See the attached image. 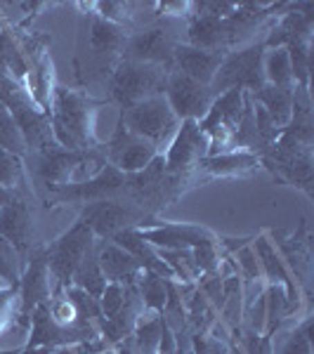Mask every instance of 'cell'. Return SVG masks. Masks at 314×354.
<instances>
[{"label":"cell","instance_id":"obj_1","mask_svg":"<svg viewBox=\"0 0 314 354\" xmlns=\"http://www.w3.org/2000/svg\"><path fill=\"white\" fill-rule=\"evenodd\" d=\"M107 100H95L85 90L64 88L57 83L50 100V123L55 142L64 149H97L102 140L97 135V111Z\"/></svg>","mask_w":314,"mask_h":354},{"label":"cell","instance_id":"obj_2","mask_svg":"<svg viewBox=\"0 0 314 354\" xmlns=\"http://www.w3.org/2000/svg\"><path fill=\"white\" fill-rule=\"evenodd\" d=\"M33 158V182L31 189L45 201L53 192L66 185L90 180L107 165L102 147L97 149H64L55 145L38 153H28Z\"/></svg>","mask_w":314,"mask_h":354},{"label":"cell","instance_id":"obj_3","mask_svg":"<svg viewBox=\"0 0 314 354\" xmlns=\"http://www.w3.org/2000/svg\"><path fill=\"white\" fill-rule=\"evenodd\" d=\"M196 177L192 175H173L165 170L163 153H158L147 168L137 173L125 175V192L123 198L142 208L147 215L158 218L163 208L175 203L190 187H194Z\"/></svg>","mask_w":314,"mask_h":354},{"label":"cell","instance_id":"obj_4","mask_svg":"<svg viewBox=\"0 0 314 354\" xmlns=\"http://www.w3.org/2000/svg\"><path fill=\"white\" fill-rule=\"evenodd\" d=\"M0 104L12 116L21 140H24L26 156L57 145L53 135V123H50V113H45L33 102V97L28 95L24 85L17 83L12 76H8L3 71H0Z\"/></svg>","mask_w":314,"mask_h":354},{"label":"cell","instance_id":"obj_5","mask_svg":"<svg viewBox=\"0 0 314 354\" xmlns=\"http://www.w3.org/2000/svg\"><path fill=\"white\" fill-rule=\"evenodd\" d=\"M187 19H170L158 17L151 24L130 31L121 59L137 62V64L163 66L165 71H173V50L178 43H185Z\"/></svg>","mask_w":314,"mask_h":354},{"label":"cell","instance_id":"obj_6","mask_svg":"<svg viewBox=\"0 0 314 354\" xmlns=\"http://www.w3.org/2000/svg\"><path fill=\"white\" fill-rule=\"evenodd\" d=\"M260 165L281 185L300 189L307 201L314 198V147L279 135L270 149L260 153Z\"/></svg>","mask_w":314,"mask_h":354},{"label":"cell","instance_id":"obj_7","mask_svg":"<svg viewBox=\"0 0 314 354\" xmlns=\"http://www.w3.org/2000/svg\"><path fill=\"white\" fill-rule=\"evenodd\" d=\"M165 83H168V71L163 66L118 59L107 78V90H109V100L125 111L147 97L163 95Z\"/></svg>","mask_w":314,"mask_h":354},{"label":"cell","instance_id":"obj_8","mask_svg":"<svg viewBox=\"0 0 314 354\" xmlns=\"http://www.w3.org/2000/svg\"><path fill=\"white\" fill-rule=\"evenodd\" d=\"M265 53L267 48L262 43V38L248 45H241L237 50H230L225 55V59H222L213 83H210L213 95H222L234 88L246 90L250 95L258 93L262 85H265V68H262Z\"/></svg>","mask_w":314,"mask_h":354},{"label":"cell","instance_id":"obj_9","mask_svg":"<svg viewBox=\"0 0 314 354\" xmlns=\"http://www.w3.org/2000/svg\"><path fill=\"white\" fill-rule=\"evenodd\" d=\"M125 128L142 140L151 142L158 151H163L170 145L180 128V118L170 109L165 95H154L137 102L135 106L118 113Z\"/></svg>","mask_w":314,"mask_h":354},{"label":"cell","instance_id":"obj_10","mask_svg":"<svg viewBox=\"0 0 314 354\" xmlns=\"http://www.w3.org/2000/svg\"><path fill=\"white\" fill-rule=\"evenodd\" d=\"M95 243V234L81 218H76V222L64 234H59L55 241L45 243L48 245V270L50 279H53V290L71 286L73 272L85 260V255L93 253Z\"/></svg>","mask_w":314,"mask_h":354},{"label":"cell","instance_id":"obj_11","mask_svg":"<svg viewBox=\"0 0 314 354\" xmlns=\"http://www.w3.org/2000/svg\"><path fill=\"white\" fill-rule=\"evenodd\" d=\"M78 218L90 227L97 241H111L118 232L149 227L158 220L154 215H147L135 203L125 201V198H107V201L81 205Z\"/></svg>","mask_w":314,"mask_h":354},{"label":"cell","instance_id":"obj_12","mask_svg":"<svg viewBox=\"0 0 314 354\" xmlns=\"http://www.w3.org/2000/svg\"><path fill=\"white\" fill-rule=\"evenodd\" d=\"M53 293V279L48 270V245L36 243L28 253V260L21 270L19 279V302H17V319L15 328L19 335H26L31 328V317L36 307L50 298Z\"/></svg>","mask_w":314,"mask_h":354},{"label":"cell","instance_id":"obj_13","mask_svg":"<svg viewBox=\"0 0 314 354\" xmlns=\"http://www.w3.org/2000/svg\"><path fill=\"white\" fill-rule=\"evenodd\" d=\"M243 102H246V90H239V88L215 95L208 113L198 121L201 133L208 137V156L230 151L232 135L243 113Z\"/></svg>","mask_w":314,"mask_h":354},{"label":"cell","instance_id":"obj_14","mask_svg":"<svg viewBox=\"0 0 314 354\" xmlns=\"http://www.w3.org/2000/svg\"><path fill=\"white\" fill-rule=\"evenodd\" d=\"M85 10H90V3H83ZM85 24H88V33H85V48L90 55V64L97 68V73L104 76V81L109 78L111 68L118 64L121 53L125 48L130 31L118 24L97 17L93 10L85 15Z\"/></svg>","mask_w":314,"mask_h":354},{"label":"cell","instance_id":"obj_15","mask_svg":"<svg viewBox=\"0 0 314 354\" xmlns=\"http://www.w3.org/2000/svg\"><path fill=\"white\" fill-rule=\"evenodd\" d=\"M125 192V175L116 170L113 165L107 163L104 168L90 180L76 182V185H66L62 189L53 192L45 196V205L50 208H62V205H88L97 201H107V198H123Z\"/></svg>","mask_w":314,"mask_h":354},{"label":"cell","instance_id":"obj_16","mask_svg":"<svg viewBox=\"0 0 314 354\" xmlns=\"http://www.w3.org/2000/svg\"><path fill=\"white\" fill-rule=\"evenodd\" d=\"M270 241L274 243L277 253L281 255L284 265L290 272L293 281L298 283L302 298L310 302V279H312V243L310 234H307V222L300 220L295 232H284V230H270L267 232Z\"/></svg>","mask_w":314,"mask_h":354},{"label":"cell","instance_id":"obj_17","mask_svg":"<svg viewBox=\"0 0 314 354\" xmlns=\"http://www.w3.org/2000/svg\"><path fill=\"white\" fill-rule=\"evenodd\" d=\"M102 151H104L107 163L113 165L116 170H121L123 175H130V173H137V170L147 168V165L161 153L151 142L130 133L121 118L116 121V128H113L109 140L102 142Z\"/></svg>","mask_w":314,"mask_h":354},{"label":"cell","instance_id":"obj_18","mask_svg":"<svg viewBox=\"0 0 314 354\" xmlns=\"http://www.w3.org/2000/svg\"><path fill=\"white\" fill-rule=\"evenodd\" d=\"M161 153L168 173L196 177L198 163L208 156V137L201 133L196 121H182L178 133Z\"/></svg>","mask_w":314,"mask_h":354},{"label":"cell","instance_id":"obj_19","mask_svg":"<svg viewBox=\"0 0 314 354\" xmlns=\"http://www.w3.org/2000/svg\"><path fill=\"white\" fill-rule=\"evenodd\" d=\"M165 100H168L170 109L182 121H201L213 104L215 95L208 85H201L192 78L182 76L178 71L168 73V83H165Z\"/></svg>","mask_w":314,"mask_h":354},{"label":"cell","instance_id":"obj_20","mask_svg":"<svg viewBox=\"0 0 314 354\" xmlns=\"http://www.w3.org/2000/svg\"><path fill=\"white\" fill-rule=\"evenodd\" d=\"M137 232L154 248H196V245L218 243L220 239L208 227L187 225V222H165L161 218L149 227H140Z\"/></svg>","mask_w":314,"mask_h":354},{"label":"cell","instance_id":"obj_21","mask_svg":"<svg viewBox=\"0 0 314 354\" xmlns=\"http://www.w3.org/2000/svg\"><path fill=\"white\" fill-rule=\"evenodd\" d=\"M31 196H17L15 201L0 208V236L5 239L17 255L21 258V265H26L28 253L36 245V232H33V213H31Z\"/></svg>","mask_w":314,"mask_h":354},{"label":"cell","instance_id":"obj_22","mask_svg":"<svg viewBox=\"0 0 314 354\" xmlns=\"http://www.w3.org/2000/svg\"><path fill=\"white\" fill-rule=\"evenodd\" d=\"M225 55L227 53H210V50H198L187 43H178L173 50V71L210 88Z\"/></svg>","mask_w":314,"mask_h":354},{"label":"cell","instance_id":"obj_23","mask_svg":"<svg viewBox=\"0 0 314 354\" xmlns=\"http://www.w3.org/2000/svg\"><path fill=\"white\" fill-rule=\"evenodd\" d=\"M95 255L100 262V270L104 274L107 283H123V286H135L137 279L142 277V267L133 255L125 253L121 245L113 241H97Z\"/></svg>","mask_w":314,"mask_h":354},{"label":"cell","instance_id":"obj_24","mask_svg":"<svg viewBox=\"0 0 314 354\" xmlns=\"http://www.w3.org/2000/svg\"><path fill=\"white\" fill-rule=\"evenodd\" d=\"M262 170L260 156L250 151H225L205 156L196 168V175L208 177H246Z\"/></svg>","mask_w":314,"mask_h":354},{"label":"cell","instance_id":"obj_25","mask_svg":"<svg viewBox=\"0 0 314 354\" xmlns=\"http://www.w3.org/2000/svg\"><path fill=\"white\" fill-rule=\"evenodd\" d=\"M185 43L198 50L210 53H230L225 19H210V17H187Z\"/></svg>","mask_w":314,"mask_h":354},{"label":"cell","instance_id":"obj_26","mask_svg":"<svg viewBox=\"0 0 314 354\" xmlns=\"http://www.w3.org/2000/svg\"><path fill=\"white\" fill-rule=\"evenodd\" d=\"M111 241L116 243V245H121L125 253L133 255V258L140 262V267L145 272H154V274H158V277L168 279V281H175L173 272H170V267L161 260L158 250L154 248L149 241H145V239L140 236V232H137V230H123V232H118L116 236L111 239Z\"/></svg>","mask_w":314,"mask_h":354},{"label":"cell","instance_id":"obj_27","mask_svg":"<svg viewBox=\"0 0 314 354\" xmlns=\"http://www.w3.org/2000/svg\"><path fill=\"white\" fill-rule=\"evenodd\" d=\"M253 102L265 109L274 128L284 130L290 121V109H293V88H277V85L265 83L253 95Z\"/></svg>","mask_w":314,"mask_h":354},{"label":"cell","instance_id":"obj_28","mask_svg":"<svg viewBox=\"0 0 314 354\" xmlns=\"http://www.w3.org/2000/svg\"><path fill=\"white\" fill-rule=\"evenodd\" d=\"M0 187L19 196H33L26 177V158L8 149H0Z\"/></svg>","mask_w":314,"mask_h":354},{"label":"cell","instance_id":"obj_29","mask_svg":"<svg viewBox=\"0 0 314 354\" xmlns=\"http://www.w3.org/2000/svg\"><path fill=\"white\" fill-rule=\"evenodd\" d=\"M161 314L154 312H142L137 319L133 333V345L137 354H156L158 352V342H161Z\"/></svg>","mask_w":314,"mask_h":354},{"label":"cell","instance_id":"obj_30","mask_svg":"<svg viewBox=\"0 0 314 354\" xmlns=\"http://www.w3.org/2000/svg\"><path fill=\"white\" fill-rule=\"evenodd\" d=\"M71 286L81 288L83 293H88L90 298H95V300L102 298V293H104V288H107V279H104V274H102V270H100V262H97L95 248H93V253L85 255V260L78 265V270L73 272Z\"/></svg>","mask_w":314,"mask_h":354},{"label":"cell","instance_id":"obj_31","mask_svg":"<svg viewBox=\"0 0 314 354\" xmlns=\"http://www.w3.org/2000/svg\"><path fill=\"white\" fill-rule=\"evenodd\" d=\"M265 83L277 85V88H295L293 71H290V57L286 48H272L265 53Z\"/></svg>","mask_w":314,"mask_h":354},{"label":"cell","instance_id":"obj_32","mask_svg":"<svg viewBox=\"0 0 314 354\" xmlns=\"http://www.w3.org/2000/svg\"><path fill=\"white\" fill-rule=\"evenodd\" d=\"M165 283H168V279L158 277L154 272H142V277L137 279V295H140L145 312H154V314L163 312L165 295H168Z\"/></svg>","mask_w":314,"mask_h":354},{"label":"cell","instance_id":"obj_33","mask_svg":"<svg viewBox=\"0 0 314 354\" xmlns=\"http://www.w3.org/2000/svg\"><path fill=\"white\" fill-rule=\"evenodd\" d=\"M165 265L170 267L178 283H196L198 270L194 265L192 248H156Z\"/></svg>","mask_w":314,"mask_h":354},{"label":"cell","instance_id":"obj_34","mask_svg":"<svg viewBox=\"0 0 314 354\" xmlns=\"http://www.w3.org/2000/svg\"><path fill=\"white\" fill-rule=\"evenodd\" d=\"M290 57V71L293 83L298 88H310V71H312V41H298L286 45Z\"/></svg>","mask_w":314,"mask_h":354},{"label":"cell","instance_id":"obj_35","mask_svg":"<svg viewBox=\"0 0 314 354\" xmlns=\"http://www.w3.org/2000/svg\"><path fill=\"white\" fill-rule=\"evenodd\" d=\"M168 288V295H165V305H163V312H161V319L165 322L173 333H180V330L190 328L187 326V312H185V300L180 295V288L175 281H168L165 283Z\"/></svg>","mask_w":314,"mask_h":354},{"label":"cell","instance_id":"obj_36","mask_svg":"<svg viewBox=\"0 0 314 354\" xmlns=\"http://www.w3.org/2000/svg\"><path fill=\"white\" fill-rule=\"evenodd\" d=\"M279 354H314L312 314H305V319L288 330V335H286V340H284L281 352Z\"/></svg>","mask_w":314,"mask_h":354},{"label":"cell","instance_id":"obj_37","mask_svg":"<svg viewBox=\"0 0 314 354\" xmlns=\"http://www.w3.org/2000/svg\"><path fill=\"white\" fill-rule=\"evenodd\" d=\"M21 270L24 265L17 250L0 236V286H19Z\"/></svg>","mask_w":314,"mask_h":354},{"label":"cell","instance_id":"obj_38","mask_svg":"<svg viewBox=\"0 0 314 354\" xmlns=\"http://www.w3.org/2000/svg\"><path fill=\"white\" fill-rule=\"evenodd\" d=\"M90 10L102 17V19L111 21V24H118L128 31H135L133 26V17H130V3H118V0H97V3H90Z\"/></svg>","mask_w":314,"mask_h":354},{"label":"cell","instance_id":"obj_39","mask_svg":"<svg viewBox=\"0 0 314 354\" xmlns=\"http://www.w3.org/2000/svg\"><path fill=\"white\" fill-rule=\"evenodd\" d=\"M0 149H8L12 153H19V156L26 158V147H24V140H21L19 130L10 116V111L0 104Z\"/></svg>","mask_w":314,"mask_h":354},{"label":"cell","instance_id":"obj_40","mask_svg":"<svg viewBox=\"0 0 314 354\" xmlns=\"http://www.w3.org/2000/svg\"><path fill=\"white\" fill-rule=\"evenodd\" d=\"M137 286V283H135ZM135 286H123V283H107L104 293L100 298V310H102V317L104 319H113L118 312L123 310L125 300H128L130 290Z\"/></svg>","mask_w":314,"mask_h":354},{"label":"cell","instance_id":"obj_41","mask_svg":"<svg viewBox=\"0 0 314 354\" xmlns=\"http://www.w3.org/2000/svg\"><path fill=\"white\" fill-rule=\"evenodd\" d=\"M237 3L232 0H190V17H210V19H227Z\"/></svg>","mask_w":314,"mask_h":354},{"label":"cell","instance_id":"obj_42","mask_svg":"<svg viewBox=\"0 0 314 354\" xmlns=\"http://www.w3.org/2000/svg\"><path fill=\"white\" fill-rule=\"evenodd\" d=\"M232 258L239 267V277H241V281H258V279H262V270H260L258 255H255V250H253V243L241 245Z\"/></svg>","mask_w":314,"mask_h":354},{"label":"cell","instance_id":"obj_43","mask_svg":"<svg viewBox=\"0 0 314 354\" xmlns=\"http://www.w3.org/2000/svg\"><path fill=\"white\" fill-rule=\"evenodd\" d=\"M192 255H194V265H196V270H198V277H201V274H218L220 260H222L218 243L196 245V248H192Z\"/></svg>","mask_w":314,"mask_h":354},{"label":"cell","instance_id":"obj_44","mask_svg":"<svg viewBox=\"0 0 314 354\" xmlns=\"http://www.w3.org/2000/svg\"><path fill=\"white\" fill-rule=\"evenodd\" d=\"M192 350H194V354H227L230 345L218 338H213V335H208L205 330H194Z\"/></svg>","mask_w":314,"mask_h":354},{"label":"cell","instance_id":"obj_45","mask_svg":"<svg viewBox=\"0 0 314 354\" xmlns=\"http://www.w3.org/2000/svg\"><path fill=\"white\" fill-rule=\"evenodd\" d=\"M15 354H53V350H48V347H24L21 345Z\"/></svg>","mask_w":314,"mask_h":354},{"label":"cell","instance_id":"obj_46","mask_svg":"<svg viewBox=\"0 0 314 354\" xmlns=\"http://www.w3.org/2000/svg\"><path fill=\"white\" fill-rule=\"evenodd\" d=\"M17 196H19V194L10 192V189H3V187H0V208H3V205H8L10 201H15Z\"/></svg>","mask_w":314,"mask_h":354},{"label":"cell","instance_id":"obj_47","mask_svg":"<svg viewBox=\"0 0 314 354\" xmlns=\"http://www.w3.org/2000/svg\"><path fill=\"white\" fill-rule=\"evenodd\" d=\"M53 354H76V347H59V350H53Z\"/></svg>","mask_w":314,"mask_h":354},{"label":"cell","instance_id":"obj_48","mask_svg":"<svg viewBox=\"0 0 314 354\" xmlns=\"http://www.w3.org/2000/svg\"><path fill=\"white\" fill-rule=\"evenodd\" d=\"M100 354H116V350H104V352H100Z\"/></svg>","mask_w":314,"mask_h":354}]
</instances>
